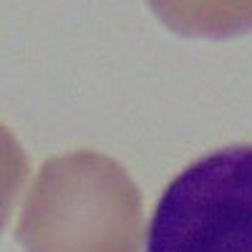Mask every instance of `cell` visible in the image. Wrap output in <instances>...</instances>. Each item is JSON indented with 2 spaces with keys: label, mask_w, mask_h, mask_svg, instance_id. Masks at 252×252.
Instances as JSON below:
<instances>
[{
  "label": "cell",
  "mask_w": 252,
  "mask_h": 252,
  "mask_svg": "<svg viewBox=\"0 0 252 252\" xmlns=\"http://www.w3.org/2000/svg\"><path fill=\"white\" fill-rule=\"evenodd\" d=\"M15 235L26 252H139V189L96 152L53 157L31 189Z\"/></svg>",
  "instance_id": "obj_1"
},
{
  "label": "cell",
  "mask_w": 252,
  "mask_h": 252,
  "mask_svg": "<svg viewBox=\"0 0 252 252\" xmlns=\"http://www.w3.org/2000/svg\"><path fill=\"white\" fill-rule=\"evenodd\" d=\"M146 252H252V144L209 152L166 184Z\"/></svg>",
  "instance_id": "obj_2"
}]
</instances>
